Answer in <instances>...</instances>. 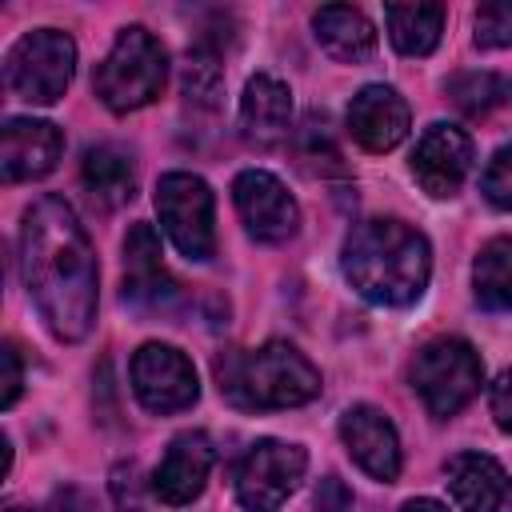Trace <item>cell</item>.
Here are the masks:
<instances>
[{
  "label": "cell",
  "mask_w": 512,
  "mask_h": 512,
  "mask_svg": "<svg viewBox=\"0 0 512 512\" xmlns=\"http://www.w3.org/2000/svg\"><path fill=\"white\" fill-rule=\"evenodd\" d=\"M20 276L56 340H84L96 320V252L60 196H40L20 224Z\"/></svg>",
  "instance_id": "1"
},
{
  "label": "cell",
  "mask_w": 512,
  "mask_h": 512,
  "mask_svg": "<svg viewBox=\"0 0 512 512\" xmlns=\"http://www.w3.org/2000/svg\"><path fill=\"white\" fill-rule=\"evenodd\" d=\"M340 268L364 300L384 308H404L416 304L428 288L432 248L420 228L392 216H372L352 224V232L344 236Z\"/></svg>",
  "instance_id": "2"
},
{
  "label": "cell",
  "mask_w": 512,
  "mask_h": 512,
  "mask_svg": "<svg viewBox=\"0 0 512 512\" xmlns=\"http://www.w3.org/2000/svg\"><path fill=\"white\" fill-rule=\"evenodd\" d=\"M216 384L220 396L236 408L276 412L308 404L320 392V372L300 348L268 340L260 348H232L216 356Z\"/></svg>",
  "instance_id": "3"
},
{
  "label": "cell",
  "mask_w": 512,
  "mask_h": 512,
  "mask_svg": "<svg viewBox=\"0 0 512 512\" xmlns=\"http://www.w3.org/2000/svg\"><path fill=\"white\" fill-rule=\"evenodd\" d=\"M164 80H168L164 44L148 28L128 24L116 32V44L96 64L92 88L108 112H136L160 96Z\"/></svg>",
  "instance_id": "4"
},
{
  "label": "cell",
  "mask_w": 512,
  "mask_h": 512,
  "mask_svg": "<svg viewBox=\"0 0 512 512\" xmlns=\"http://www.w3.org/2000/svg\"><path fill=\"white\" fill-rule=\"evenodd\" d=\"M412 388L424 400L432 416H456L484 384V364L476 348L460 336H436L428 340L412 360Z\"/></svg>",
  "instance_id": "5"
},
{
  "label": "cell",
  "mask_w": 512,
  "mask_h": 512,
  "mask_svg": "<svg viewBox=\"0 0 512 512\" xmlns=\"http://www.w3.org/2000/svg\"><path fill=\"white\" fill-rule=\"evenodd\" d=\"M76 72V44L60 28H36L20 36L4 56V84L16 100L56 104Z\"/></svg>",
  "instance_id": "6"
},
{
  "label": "cell",
  "mask_w": 512,
  "mask_h": 512,
  "mask_svg": "<svg viewBox=\"0 0 512 512\" xmlns=\"http://www.w3.org/2000/svg\"><path fill=\"white\" fill-rule=\"evenodd\" d=\"M156 212H160V224L180 256H188L196 264L216 256V200H212V188L196 172L160 176Z\"/></svg>",
  "instance_id": "7"
},
{
  "label": "cell",
  "mask_w": 512,
  "mask_h": 512,
  "mask_svg": "<svg viewBox=\"0 0 512 512\" xmlns=\"http://www.w3.org/2000/svg\"><path fill=\"white\" fill-rule=\"evenodd\" d=\"M304 468H308V452L300 444L256 440L248 444V452L232 472L236 500L244 504V512H280V504L304 480Z\"/></svg>",
  "instance_id": "8"
},
{
  "label": "cell",
  "mask_w": 512,
  "mask_h": 512,
  "mask_svg": "<svg viewBox=\"0 0 512 512\" xmlns=\"http://www.w3.org/2000/svg\"><path fill=\"white\" fill-rule=\"evenodd\" d=\"M132 392L148 412H184L200 396V380L192 360L172 344H144L132 356Z\"/></svg>",
  "instance_id": "9"
},
{
  "label": "cell",
  "mask_w": 512,
  "mask_h": 512,
  "mask_svg": "<svg viewBox=\"0 0 512 512\" xmlns=\"http://www.w3.org/2000/svg\"><path fill=\"white\" fill-rule=\"evenodd\" d=\"M232 204H236L248 236L264 240V244L288 240L300 224V208H296L292 192L264 168H248L232 180Z\"/></svg>",
  "instance_id": "10"
},
{
  "label": "cell",
  "mask_w": 512,
  "mask_h": 512,
  "mask_svg": "<svg viewBox=\"0 0 512 512\" xmlns=\"http://www.w3.org/2000/svg\"><path fill=\"white\" fill-rule=\"evenodd\" d=\"M472 168V136L456 124H428L424 136L416 140V152H412V176L416 184L444 200V196H456L464 176Z\"/></svg>",
  "instance_id": "11"
},
{
  "label": "cell",
  "mask_w": 512,
  "mask_h": 512,
  "mask_svg": "<svg viewBox=\"0 0 512 512\" xmlns=\"http://www.w3.org/2000/svg\"><path fill=\"white\" fill-rule=\"evenodd\" d=\"M176 280L164 272L160 236L152 224H132L124 236V300L140 312H168L176 300Z\"/></svg>",
  "instance_id": "12"
},
{
  "label": "cell",
  "mask_w": 512,
  "mask_h": 512,
  "mask_svg": "<svg viewBox=\"0 0 512 512\" xmlns=\"http://www.w3.org/2000/svg\"><path fill=\"white\" fill-rule=\"evenodd\" d=\"M60 152H64V132L56 124L32 120V116H12L0 136V176L8 184L40 180L56 168Z\"/></svg>",
  "instance_id": "13"
},
{
  "label": "cell",
  "mask_w": 512,
  "mask_h": 512,
  "mask_svg": "<svg viewBox=\"0 0 512 512\" xmlns=\"http://www.w3.org/2000/svg\"><path fill=\"white\" fill-rule=\"evenodd\" d=\"M340 440L348 456L372 476V480H396L400 476V436L392 420L372 404H352L340 416Z\"/></svg>",
  "instance_id": "14"
},
{
  "label": "cell",
  "mask_w": 512,
  "mask_h": 512,
  "mask_svg": "<svg viewBox=\"0 0 512 512\" xmlns=\"http://www.w3.org/2000/svg\"><path fill=\"white\" fill-rule=\"evenodd\" d=\"M408 100L392 84H368L348 104V132L368 152H392L408 136Z\"/></svg>",
  "instance_id": "15"
},
{
  "label": "cell",
  "mask_w": 512,
  "mask_h": 512,
  "mask_svg": "<svg viewBox=\"0 0 512 512\" xmlns=\"http://www.w3.org/2000/svg\"><path fill=\"white\" fill-rule=\"evenodd\" d=\"M212 460H216V448L204 432H180L152 472V492L164 504H192L208 484Z\"/></svg>",
  "instance_id": "16"
},
{
  "label": "cell",
  "mask_w": 512,
  "mask_h": 512,
  "mask_svg": "<svg viewBox=\"0 0 512 512\" xmlns=\"http://www.w3.org/2000/svg\"><path fill=\"white\" fill-rule=\"evenodd\" d=\"M460 512H512V476L484 452H460L444 468Z\"/></svg>",
  "instance_id": "17"
},
{
  "label": "cell",
  "mask_w": 512,
  "mask_h": 512,
  "mask_svg": "<svg viewBox=\"0 0 512 512\" xmlns=\"http://www.w3.org/2000/svg\"><path fill=\"white\" fill-rule=\"evenodd\" d=\"M288 128H292V92H288V84L268 76V72H256L244 84V96H240V132H244V140L260 144V148H272L288 136Z\"/></svg>",
  "instance_id": "18"
},
{
  "label": "cell",
  "mask_w": 512,
  "mask_h": 512,
  "mask_svg": "<svg viewBox=\"0 0 512 512\" xmlns=\"http://www.w3.org/2000/svg\"><path fill=\"white\" fill-rule=\"evenodd\" d=\"M320 48L340 64H360L376 52V28L372 20L352 4H324L312 16Z\"/></svg>",
  "instance_id": "19"
},
{
  "label": "cell",
  "mask_w": 512,
  "mask_h": 512,
  "mask_svg": "<svg viewBox=\"0 0 512 512\" xmlns=\"http://www.w3.org/2000/svg\"><path fill=\"white\" fill-rule=\"evenodd\" d=\"M80 180L88 188V196L100 204V208H120L132 200L136 192V168L128 160L124 148L116 144H96L84 152V164H80Z\"/></svg>",
  "instance_id": "20"
},
{
  "label": "cell",
  "mask_w": 512,
  "mask_h": 512,
  "mask_svg": "<svg viewBox=\"0 0 512 512\" xmlns=\"http://www.w3.org/2000/svg\"><path fill=\"white\" fill-rule=\"evenodd\" d=\"M444 16H448L444 4H388L384 8L388 40L404 56H428L440 44Z\"/></svg>",
  "instance_id": "21"
},
{
  "label": "cell",
  "mask_w": 512,
  "mask_h": 512,
  "mask_svg": "<svg viewBox=\"0 0 512 512\" xmlns=\"http://www.w3.org/2000/svg\"><path fill=\"white\" fill-rule=\"evenodd\" d=\"M472 292H476V304L488 312L512 308V236H492L480 248L472 264Z\"/></svg>",
  "instance_id": "22"
},
{
  "label": "cell",
  "mask_w": 512,
  "mask_h": 512,
  "mask_svg": "<svg viewBox=\"0 0 512 512\" xmlns=\"http://www.w3.org/2000/svg\"><path fill=\"white\" fill-rule=\"evenodd\" d=\"M448 96H452V104H456L460 112H468V116H484L488 108L500 104L504 84H500L496 72H460V76L448 80Z\"/></svg>",
  "instance_id": "23"
},
{
  "label": "cell",
  "mask_w": 512,
  "mask_h": 512,
  "mask_svg": "<svg viewBox=\"0 0 512 512\" xmlns=\"http://www.w3.org/2000/svg\"><path fill=\"white\" fill-rule=\"evenodd\" d=\"M296 156H300V168L304 172H336L340 168V152L332 144V132H328V120L324 116H308L304 128L296 132Z\"/></svg>",
  "instance_id": "24"
},
{
  "label": "cell",
  "mask_w": 512,
  "mask_h": 512,
  "mask_svg": "<svg viewBox=\"0 0 512 512\" xmlns=\"http://www.w3.org/2000/svg\"><path fill=\"white\" fill-rule=\"evenodd\" d=\"M476 44L480 48H512V0H488L476 8Z\"/></svg>",
  "instance_id": "25"
},
{
  "label": "cell",
  "mask_w": 512,
  "mask_h": 512,
  "mask_svg": "<svg viewBox=\"0 0 512 512\" xmlns=\"http://www.w3.org/2000/svg\"><path fill=\"white\" fill-rule=\"evenodd\" d=\"M480 192L488 196L492 208L512 212V144L492 152V160L484 164V176H480Z\"/></svg>",
  "instance_id": "26"
},
{
  "label": "cell",
  "mask_w": 512,
  "mask_h": 512,
  "mask_svg": "<svg viewBox=\"0 0 512 512\" xmlns=\"http://www.w3.org/2000/svg\"><path fill=\"white\" fill-rule=\"evenodd\" d=\"M108 488H112V500H116L120 512H144V480H140V464H132V460H128V464H116Z\"/></svg>",
  "instance_id": "27"
},
{
  "label": "cell",
  "mask_w": 512,
  "mask_h": 512,
  "mask_svg": "<svg viewBox=\"0 0 512 512\" xmlns=\"http://www.w3.org/2000/svg\"><path fill=\"white\" fill-rule=\"evenodd\" d=\"M488 408H492V420L512 436V368H504L492 388H488Z\"/></svg>",
  "instance_id": "28"
},
{
  "label": "cell",
  "mask_w": 512,
  "mask_h": 512,
  "mask_svg": "<svg viewBox=\"0 0 512 512\" xmlns=\"http://www.w3.org/2000/svg\"><path fill=\"white\" fill-rule=\"evenodd\" d=\"M316 512H352V492H348V484L340 476L328 472L316 484Z\"/></svg>",
  "instance_id": "29"
},
{
  "label": "cell",
  "mask_w": 512,
  "mask_h": 512,
  "mask_svg": "<svg viewBox=\"0 0 512 512\" xmlns=\"http://www.w3.org/2000/svg\"><path fill=\"white\" fill-rule=\"evenodd\" d=\"M40 512H100V504H96V496H92V492H84V488L68 484V488H56Z\"/></svg>",
  "instance_id": "30"
},
{
  "label": "cell",
  "mask_w": 512,
  "mask_h": 512,
  "mask_svg": "<svg viewBox=\"0 0 512 512\" xmlns=\"http://www.w3.org/2000/svg\"><path fill=\"white\" fill-rule=\"evenodd\" d=\"M0 364H4V392H0V408H12L16 396H20V384H24V368H20V352L16 344H4L0 348Z\"/></svg>",
  "instance_id": "31"
},
{
  "label": "cell",
  "mask_w": 512,
  "mask_h": 512,
  "mask_svg": "<svg viewBox=\"0 0 512 512\" xmlns=\"http://www.w3.org/2000/svg\"><path fill=\"white\" fill-rule=\"evenodd\" d=\"M400 512H448L440 500H428V496H420V500H408Z\"/></svg>",
  "instance_id": "32"
}]
</instances>
